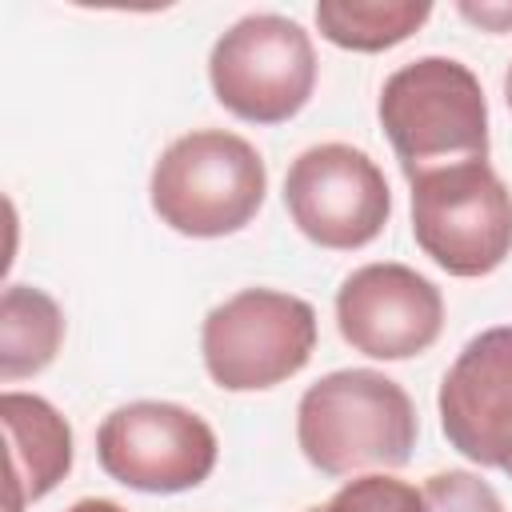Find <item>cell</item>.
<instances>
[{"label":"cell","mask_w":512,"mask_h":512,"mask_svg":"<svg viewBox=\"0 0 512 512\" xmlns=\"http://www.w3.org/2000/svg\"><path fill=\"white\" fill-rule=\"evenodd\" d=\"M100 468L136 492H188L216 468V432L204 416L168 404L136 400L104 416L96 432Z\"/></svg>","instance_id":"8"},{"label":"cell","mask_w":512,"mask_h":512,"mask_svg":"<svg viewBox=\"0 0 512 512\" xmlns=\"http://www.w3.org/2000/svg\"><path fill=\"white\" fill-rule=\"evenodd\" d=\"M432 16V4L424 0H320L316 24L336 48L352 52H384L400 40H408L424 20Z\"/></svg>","instance_id":"13"},{"label":"cell","mask_w":512,"mask_h":512,"mask_svg":"<svg viewBox=\"0 0 512 512\" xmlns=\"http://www.w3.org/2000/svg\"><path fill=\"white\" fill-rule=\"evenodd\" d=\"M208 80L232 116L248 124H284L312 96L316 52L296 20L256 12L212 44Z\"/></svg>","instance_id":"6"},{"label":"cell","mask_w":512,"mask_h":512,"mask_svg":"<svg viewBox=\"0 0 512 512\" xmlns=\"http://www.w3.org/2000/svg\"><path fill=\"white\" fill-rule=\"evenodd\" d=\"M380 124L408 180L464 160H488L484 88L452 56H420L396 68L380 92Z\"/></svg>","instance_id":"2"},{"label":"cell","mask_w":512,"mask_h":512,"mask_svg":"<svg viewBox=\"0 0 512 512\" xmlns=\"http://www.w3.org/2000/svg\"><path fill=\"white\" fill-rule=\"evenodd\" d=\"M424 504H428V512H504L496 488L488 480H480L476 472H464V468L428 476Z\"/></svg>","instance_id":"15"},{"label":"cell","mask_w":512,"mask_h":512,"mask_svg":"<svg viewBox=\"0 0 512 512\" xmlns=\"http://www.w3.org/2000/svg\"><path fill=\"white\" fill-rule=\"evenodd\" d=\"M316 348L308 300L276 288H244L216 304L200 328L208 376L228 392H256L296 376Z\"/></svg>","instance_id":"5"},{"label":"cell","mask_w":512,"mask_h":512,"mask_svg":"<svg viewBox=\"0 0 512 512\" xmlns=\"http://www.w3.org/2000/svg\"><path fill=\"white\" fill-rule=\"evenodd\" d=\"M504 100H508V108H512V68H508V76H504Z\"/></svg>","instance_id":"18"},{"label":"cell","mask_w":512,"mask_h":512,"mask_svg":"<svg viewBox=\"0 0 512 512\" xmlns=\"http://www.w3.org/2000/svg\"><path fill=\"white\" fill-rule=\"evenodd\" d=\"M60 340H64L60 304L32 284H8L0 296V376L20 380L44 372Z\"/></svg>","instance_id":"12"},{"label":"cell","mask_w":512,"mask_h":512,"mask_svg":"<svg viewBox=\"0 0 512 512\" xmlns=\"http://www.w3.org/2000/svg\"><path fill=\"white\" fill-rule=\"evenodd\" d=\"M440 428L472 464H512V324L464 344L440 384Z\"/></svg>","instance_id":"10"},{"label":"cell","mask_w":512,"mask_h":512,"mask_svg":"<svg viewBox=\"0 0 512 512\" xmlns=\"http://www.w3.org/2000/svg\"><path fill=\"white\" fill-rule=\"evenodd\" d=\"M0 420L8 436V508L48 496L72 468V428L44 400L28 392L0 396Z\"/></svg>","instance_id":"11"},{"label":"cell","mask_w":512,"mask_h":512,"mask_svg":"<svg viewBox=\"0 0 512 512\" xmlns=\"http://www.w3.org/2000/svg\"><path fill=\"white\" fill-rule=\"evenodd\" d=\"M308 512H428V504H424V488L416 492V484L408 480L372 472V476L348 480L328 504Z\"/></svg>","instance_id":"14"},{"label":"cell","mask_w":512,"mask_h":512,"mask_svg":"<svg viewBox=\"0 0 512 512\" xmlns=\"http://www.w3.org/2000/svg\"><path fill=\"white\" fill-rule=\"evenodd\" d=\"M340 336L372 360H408L444 328L440 288L408 264H364L336 292Z\"/></svg>","instance_id":"9"},{"label":"cell","mask_w":512,"mask_h":512,"mask_svg":"<svg viewBox=\"0 0 512 512\" xmlns=\"http://www.w3.org/2000/svg\"><path fill=\"white\" fill-rule=\"evenodd\" d=\"M68 512H124L120 504H112V500H100V496H92V500H76Z\"/></svg>","instance_id":"17"},{"label":"cell","mask_w":512,"mask_h":512,"mask_svg":"<svg viewBox=\"0 0 512 512\" xmlns=\"http://www.w3.org/2000/svg\"><path fill=\"white\" fill-rule=\"evenodd\" d=\"M460 12L468 16V20H476V24H484V28H492V32H504L508 24H512V8L508 4H460Z\"/></svg>","instance_id":"16"},{"label":"cell","mask_w":512,"mask_h":512,"mask_svg":"<svg viewBox=\"0 0 512 512\" xmlns=\"http://www.w3.org/2000/svg\"><path fill=\"white\" fill-rule=\"evenodd\" d=\"M504 472H508V476H512V464H508V468H504Z\"/></svg>","instance_id":"19"},{"label":"cell","mask_w":512,"mask_h":512,"mask_svg":"<svg viewBox=\"0 0 512 512\" xmlns=\"http://www.w3.org/2000/svg\"><path fill=\"white\" fill-rule=\"evenodd\" d=\"M284 208L312 244L352 252L380 236L392 216V192L368 152L352 144H316L292 160Z\"/></svg>","instance_id":"7"},{"label":"cell","mask_w":512,"mask_h":512,"mask_svg":"<svg viewBox=\"0 0 512 512\" xmlns=\"http://www.w3.org/2000/svg\"><path fill=\"white\" fill-rule=\"evenodd\" d=\"M416 408L408 392L372 368H340L316 380L296 408V440L324 476L400 468L416 448Z\"/></svg>","instance_id":"1"},{"label":"cell","mask_w":512,"mask_h":512,"mask_svg":"<svg viewBox=\"0 0 512 512\" xmlns=\"http://www.w3.org/2000/svg\"><path fill=\"white\" fill-rule=\"evenodd\" d=\"M412 184V236L448 276H488L512 252V192L488 160L424 172Z\"/></svg>","instance_id":"4"},{"label":"cell","mask_w":512,"mask_h":512,"mask_svg":"<svg viewBox=\"0 0 512 512\" xmlns=\"http://www.w3.org/2000/svg\"><path fill=\"white\" fill-rule=\"evenodd\" d=\"M152 208L180 236L240 232L264 204L268 172L260 152L224 128H200L164 148L152 168Z\"/></svg>","instance_id":"3"}]
</instances>
